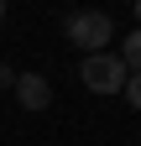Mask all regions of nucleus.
Returning <instances> with one entry per match:
<instances>
[{"label": "nucleus", "mask_w": 141, "mask_h": 146, "mask_svg": "<svg viewBox=\"0 0 141 146\" xmlns=\"http://www.w3.org/2000/svg\"><path fill=\"white\" fill-rule=\"evenodd\" d=\"M78 78H84V89H89V94H120V89H126V78H131V68L120 63L110 47H104V52H84Z\"/></svg>", "instance_id": "obj_1"}, {"label": "nucleus", "mask_w": 141, "mask_h": 146, "mask_svg": "<svg viewBox=\"0 0 141 146\" xmlns=\"http://www.w3.org/2000/svg\"><path fill=\"white\" fill-rule=\"evenodd\" d=\"M110 31H115V21H110L104 11H73V16L63 21V36H68L78 52H104V47H110Z\"/></svg>", "instance_id": "obj_2"}, {"label": "nucleus", "mask_w": 141, "mask_h": 146, "mask_svg": "<svg viewBox=\"0 0 141 146\" xmlns=\"http://www.w3.org/2000/svg\"><path fill=\"white\" fill-rule=\"evenodd\" d=\"M11 89H16V104L31 110V115L52 104V84L42 78V73H16V84H11Z\"/></svg>", "instance_id": "obj_3"}, {"label": "nucleus", "mask_w": 141, "mask_h": 146, "mask_svg": "<svg viewBox=\"0 0 141 146\" xmlns=\"http://www.w3.org/2000/svg\"><path fill=\"white\" fill-rule=\"evenodd\" d=\"M120 63H126L131 73H141V26L126 36V42H120Z\"/></svg>", "instance_id": "obj_4"}, {"label": "nucleus", "mask_w": 141, "mask_h": 146, "mask_svg": "<svg viewBox=\"0 0 141 146\" xmlns=\"http://www.w3.org/2000/svg\"><path fill=\"white\" fill-rule=\"evenodd\" d=\"M120 94H126L136 110H141V73H131V78H126V89H120Z\"/></svg>", "instance_id": "obj_5"}, {"label": "nucleus", "mask_w": 141, "mask_h": 146, "mask_svg": "<svg viewBox=\"0 0 141 146\" xmlns=\"http://www.w3.org/2000/svg\"><path fill=\"white\" fill-rule=\"evenodd\" d=\"M11 84H16V73H11L5 63H0V89H11Z\"/></svg>", "instance_id": "obj_6"}, {"label": "nucleus", "mask_w": 141, "mask_h": 146, "mask_svg": "<svg viewBox=\"0 0 141 146\" xmlns=\"http://www.w3.org/2000/svg\"><path fill=\"white\" fill-rule=\"evenodd\" d=\"M0 21H5V0H0Z\"/></svg>", "instance_id": "obj_7"}, {"label": "nucleus", "mask_w": 141, "mask_h": 146, "mask_svg": "<svg viewBox=\"0 0 141 146\" xmlns=\"http://www.w3.org/2000/svg\"><path fill=\"white\" fill-rule=\"evenodd\" d=\"M136 21H141V0H136Z\"/></svg>", "instance_id": "obj_8"}]
</instances>
